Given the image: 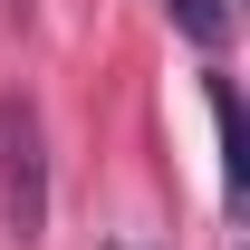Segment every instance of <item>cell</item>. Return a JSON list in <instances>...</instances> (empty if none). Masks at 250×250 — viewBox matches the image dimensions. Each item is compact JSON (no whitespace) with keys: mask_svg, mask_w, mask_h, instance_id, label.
Returning a JSON list of instances; mask_svg holds the SVG:
<instances>
[{"mask_svg":"<svg viewBox=\"0 0 250 250\" xmlns=\"http://www.w3.org/2000/svg\"><path fill=\"white\" fill-rule=\"evenodd\" d=\"M0 231L20 250L48 241V135L29 96H0Z\"/></svg>","mask_w":250,"mask_h":250,"instance_id":"obj_1","label":"cell"},{"mask_svg":"<svg viewBox=\"0 0 250 250\" xmlns=\"http://www.w3.org/2000/svg\"><path fill=\"white\" fill-rule=\"evenodd\" d=\"M212 125H221V192L241 202V96H231V77H212Z\"/></svg>","mask_w":250,"mask_h":250,"instance_id":"obj_2","label":"cell"},{"mask_svg":"<svg viewBox=\"0 0 250 250\" xmlns=\"http://www.w3.org/2000/svg\"><path fill=\"white\" fill-rule=\"evenodd\" d=\"M164 10H173V29H183L192 48H221V39H231V0H164Z\"/></svg>","mask_w":250,"mask_h":250,"instance_id":"obj_3","label":"cell"}]
</instances>
